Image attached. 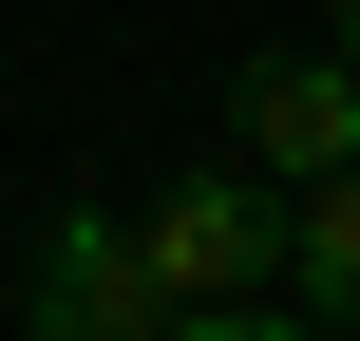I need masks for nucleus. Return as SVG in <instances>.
<instances>
[{
  "mask_svg": "<svg viewBox=\"0 0 360 341\" xmlns=\"http://www.w3.org/2000/svg\"><path fill=\"white\" fill-rule=\"evenodd\" d=\"M171 341H323L285 285H247V304H171Z\"/></svg>",
  "mask_w": 360,
  "mask_h": 341,
  "instance_id": "5",
  "label": "nucleus"
},
{
  "mask_svg": "<svg viewBox=\"0 0 360 341\" xmlns=\"http://www.w3.org/2000/svg\"><path fill=\"white\" fill-rule=\"evenodd\" d=\"M228 152H247L266 190L360 171V76H342V57H247V76H228Z\"/></svg>",
  "mask_w": 360,
  "mask_h": 341,
  "instance_id": "3",
  "label": "nucleus"
},
{
  "mask_svg": "<svg viewBox=\"0 0 360 341\" xmlns=\"http://www.w3.org/2000/svg\"><path fill=\"white\" fill-rule=\"evenodd\" d=\"M133 266H152V304H247V285H285V190L247 152L228 171H171L133 209Z\"/></svg>",
  "mask_w": 360,
  "mask_h": 341,
  "instance_id": "1",
  "label": "nucleus"
},
{
  "mask_svg": "<svg viewBox=\"0 0 360 341\" xmlns=\"http://www.w3.org/2000/svg\"><path fill=\"white\" fill-rule=\"evenodd\" d=\"M285 304H304L323 341H360V171L285 190Z\"/></svg>",
  "mask_w": 360,
  "mask_h": 341,
  "instance_id": "4",
  "label": "nucleus"
},
{
  "mask_svg": "<svg viewBox=\"0 0 360 341\" xmlns=\"http://www.w3.org/2000/svg\"><path fill=\"white\" fill-rule=\"evenodd\" d=\"M323 57H342V76H360V0H342V19H323Z\"/></svg>",
  "mask_w": 360,
  "mask_h": 341,
  "instance_id": "6",
  "label": "nucleus"
},
{
  "mask_svg": "<svg viewBox=\"0 0 360 341\" xmlns=\"http://www.w3.org/2000/svg\"><path fill=\"white\" fill-rule=\"evenodd\" d=\"M19 323H38V341H171L152 266H133V209H38V247H19Z\"/></svg>",
  "mask_w": 360,
  "mask_h": 341,
  "instance_id": "2",
  "label": "nucleus"
}]
</instances>
